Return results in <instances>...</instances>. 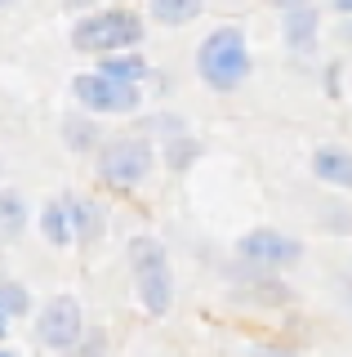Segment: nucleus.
<instances>
[{"label":"nucleus","instance_id":"f257e3e1","mask_svg":"<svg viewBox=\"0 0 352 357\" xmlns=\"http://www.w3.org/2000/svg\"><path fill=\"white\" fill-rule=\"evenodd\" d=\"M161 170V143H152L147 134H112L103 143V152L94 156V178L103 192L112 197H138L152 188V178Z\"/></svg>","mask_w":352,"mask_h":357},{"label":"nucleus","instance_id":"f03ea898","mask_svg":"<svg viewBox=\"0 0 352 357\" xmlns=\"http://www.w3.org/2000/svg\"><path fill=\"white\" fill-rule=\"evenodd\" d=\"M192 63H196V76H201L205 89H214V94H237V89L250 81V72H255L250 31L241 27L237 18L214 22V27L201 36V45H196Z\"/></svg>","mask_w":352,"mask_h":357},{"label":"nucleus","instance_id":"7ed1b4c3","mask_svg":"<svg viewBox=\"0 0 352 357\" xmlns=\"http://www.w3.org/2000/svg\"><path fill=\"white\" fill-rule=\"evenodd\" d=\"M143 14L129 5H103L94 14L72 22L67 45L76 54H90V59H107V54H125V50H143Z\"/></svg>","mask_w":352,"mask_h":357},{"label":"nucleus","instance_id":"20e7f679","mask_svg":"<svg viewBox=\"0 0 352 357\" xmlns=\"http://www.w3.org/2000/svg\"><path fill=\"white\" fill-rule=\"evenodd\" d=\"M129 273H134V299L138 308L147 312V317H165V312L174 308V268H170V250H165L161 237H152V232H138V237H129Z\"/></svg>","mask_w":352,"mask_h":357},{"label":"nucleus","instance_id":"39448f33","mask_svg":"<svg viewBox=\"0 0 352 357\" xmlns=\"http://www.w3.org/2000/svg\"><path fill=\"white\" fill-rule=\"evenodd\" d=\"M232 259L241 268H250V273L281 277V273H290V268L303 259V241L294 237V232H281V228H250V232L237 237Z\"/></svg>","mask_w":352,"mask_h":357},{"label":"nucleus","instance_id":"423d86ee","mask_svg":"<svg viewBox=\"0 0 352 357\" xmlns=\"http://www.w3.org/2000/svg\"><path fill=\"white\" fill-rule=\"evenodd\" d=\"M85 335H90V326H85V308H81L76 295H49L45 304H40L36 321H31V340L49 353L72 357L85 344Z\"/></svg>","mask_w":352,"mask_h":357},{"label":"nucleus","instance_id":"0eeeda50","mask_svg":"<svg viewBox=\"0 0 352 357\" xmlns=\"http://www.w3.org/2000/svg\"><path fill=\"white\" fill-rule=\"evenodd\" d=\"M72 98L76 107L94 112V116H134L143 107V85L116 81V76H103V72H81L72 76Z\"/></svg>","mask_w":352,"mask_h":357},{"label":"nucleus","instance_id":"6e6552de","mask_svg":"<svg viewBox=\"0 0 352 357\" xmlns=\"http://www.w3.org/2000/svg\"><path fill=\"white\" fill-rule=\"evenodd\" d=\"M63 206H67L72 215V228H76V245L81 250H94L98 241L107 237V206L90 192H76V188H67V192H58Z\"/></svg>","mask_w":352,"mask_h":357},{"label":"nucleus","instance_id":"1a4fd4ad","mask_svg":"<svg viewBox=\"0 0 352 357\" xmlns=\"http://www.w3.org/2000/svg\"><path fill=\"white\" fill-rule=\"evenodd\" d=\"M58 139L72 156H98L103 143H107L103 116H94V112H85V107H67L63 121H58Z\"/></svg>","mask_w":352,"mask_h":357},{"label":"nucleus","instance_id":"9d476101","mask_svg":"<svg viewBox=\"0 0 352 357\" xmlns=\"http://www.w3.org/2000/svg\"><path fill=\"white\" fill-rule=\"evenodd\" d=\"M281 45L294 59H307V54L321 50V5H317V0L303 5V9L281 14Z\"/></svg>","mask_w":352,"mask_h":357},{"label":"nucleus","instance_id":"9b49d317","mask_svg":"<svg viewBox=\"0 0 352 357\" xmlns=\"http://www.w3.org/2000/svg\"><path fill=\"white\" fill-rule=\"evenodd\" d=\"M307 170H312V178L321 188L352 197V148H344V143H317L312 156H307Z\"/></svg>","mask_w":352,"mask_h":357},{"label":"nucleus","instance_id":"f8f14e48","mask_svg":"<svg viewBox=\"0 0 352 357\" xmlns=\"http://www.w3.org/2000/svg\"><path fill=\"white\" fill-rule=\"evenodd\" d=\"M36 228H40V237H45L54 250H67V245H76V228H72V215H67V206H63V197H49L45 206H40Z\"/></svg>","mask_w":352,"mask_h":357},{"label":"nucleus","instance_id":"ddd939ff","mask_svg":"<svg viewBox=\"0 0 352 357\" xmlns=\"http://www.w3.org/2000/svg\"><path fill=\"white\" fill-rule=\"evenodd\" d=\"M27 223H31L27 197L18 192V188H0V241L14 245V241L27 232Z\"/></svg>","mask_w":352,"mask_h":357},{"label":"nucleus","instance_id":"4468645a","mask_svg":"<svg viewBox=\"0 0 352 357\" xmlns=\"http://www.w3.org/2000/svg\"><path fill=\"white\" fill-rule=\"evenodd\" d=\"M210 9V0H147V18L161 27H192Z\"/></svg>","mask_w":352,"mask_h":357},{"label":"nucleus","instance_id":"2eb2a0df","mask_svg":"<svg viewBox=\"0 0 352 357\" xmlns=\"http://www.w3.org/2000/svg\"><path fill=\"white\" fill-rule=\"evenodd\" d=\"M94 72L116 76V81H129V85H143L152 76V63H147V54H143V50H125V54H107V59H98Z\"/></svg>","mask_w":352,"mask_h":357},{"label":"nucleus","instance_id":"dca6fc26","mask_svg":"<svg viewBox=\"0 0 352 357\" xmlns=\"http://www.w3.org/2000/svg\"><path fill=\"white\" fill-rule=\"evenodd\" d=\"M205 156V143L196 139V134L188 130V134H179V139H170V143H161V165L170 174H188L196 161Z\"/></svg>","mask_w":352,"mask_h":357},{"label":"nucleus","instance_id":"f3484780","mask_svg":"<svg viewBox=\"0 0 352 357\" xmlns=\"http://www.w3.org/2000/svg\"><path fill=\"white\" fill-rule=\"evenodd\" d=\"M31 312V295L23 282H14V277H5L0 282V331H9L14 321H23Z\"/></svg>","mask_w":352,"mask_h":357},{"label":"nucleus","instance_id":"a211bd4d","mask_svg":"<svg viewBox=\"0 0 352 357\" xmlns=\"http://www.w3.org/2000/svg\"><path fill=\"white\" fill-rule=\"evenodd\" d=\"M134 130L147 134L152 143H170V139H179V134H188V121H183L179 112H143Z\"/></svg>","mask_w":352,"mask_h":357},{"label":"nucleus","instance_id":"6ab92c4d","mask_svg":"<svg viewBox=\"0 0 352 357\" xmlns=\"http://www.w3.org/2000/svg\"><path fill=\"white\" fill-rule=\"evenodd\" d=\"M317 228L330 232V237H352V201H348V192H339V201L317 206Z\"/></svg>","mask_w":352,"mask_h":357},{"label":"nucleus","instance_id":"aec40b11","mask_svg":"<svg viewBox=\"0 0 352 357\" xmlns=\"http://www.w3.org/2000/svg\"><path fill=\"white\" fill-rule=\"evenodd\" d=\"M72 357H112V335H107L103 326H90L85 344H81V349H76Z\"/></svg>","mask_w":352,"mask_h":357},{"label":"nucleus","instance_id":"412c9836","mask_svg":"<svg viewBox=\"0 0 352 357\" xmlns=\"http://www.w3.org/2000/svg\"><path fill=\"white\" fill-rule=\"evenodd\" d=\"M246 357H299V349L277 344V340H255V344H246Z\"/></svg>","mask_w":352,"mask_h":357},{"label":"nucleus","instance_id":"4be33fe9","mask_svg":"<svg viewBox=\"0 0 352 357\" xmlns=\"http://www.w3.org/2000/svg\"><path fill=\"white\" fill-rule=\"evenodd\" d=\"M94 9H103V0H63V14H76V18L94 14Z\"/></svg>","mask_w":352,"mask_h":357},{"label":"nucleus","instance_id":"5701e85b","mask_svg":"<svg viewBox=\"0 0 352 357\" xmlns=\"http://www.w3.org/2000/svg\"><path fill=\"white\" fill-rule=\"evenodd\" d=\"M330 36H335V45H339V50H348V54H352V18H339Z\"/></svg>","mask_w":352,"mask_h":357},{"label":"nucleus","instance_id":"b1692460","mask_svg":"<svg viewBox=\"0 0 352 357\" xmlns=\"http://www.w3.org/2000/svg\"><path fill=\"white\" fill-rule=\"evenodd\" d=\"M339 72H344L339 63H330V67H326V94H330V98H339Z\"/></svg>","mask_w":352,"mask_h":357},{"label":"nucleus","instance_id":"393cba45","mask_svg":"<svg viewBox=\"0 0 352 357\" xmlns=\"http://www.w3.org/2000/svg\"><path fill=\"white\" fill-rule=\"evenodd\" d=\"M268 9H277V14H290V9H303V5H312V0H263Z\"/></svg>","mask_w":352,"mask_h":357},{"label":"nucleus","instance_id":"a878e982","mask_svg":"<svg viewBox=\"0 0 352 357\" xmlns=\"http://www.w3.org/2000/svg\"><path fill=\"white\" fill-rule=\"evenodd\" d=\"M210 5H214V9H223V14H241L250 0H210Z\"/></svg>","mask_w":352,"mask_h":357},{"label":"nucleus","instance_id":"bb28decb","mask_svg":"<svg viewBox=\"0 0 352 357\" xmlns=\"http://www.w3.org/2000/svg\"><path fill=\"white\" fill-rule=\"evenodd\" d=\"M330 5V14H339V18H352V0H326Z\"/></svg>","mask_w":352,"mask_h":357},{"label":"nucleus","instance_id":"cd10ccee","mask_svg":"<svg viewBox=\"0 0 352 357\" xmlns=\"http://www.w3.org/2000/svg\"><path fill=\"white\" fill-rule=\"evenodd\" d=\"M339 295H344V304L352 312V277H339Z\"/></svg>","mask_w":352,"mask_h":357},{"label":"nucleus","instance_id":"c85d7f7f","mask_svg":"<svg viewBox=\"0 0 352 357\" xmlns=\"http://www.w3.org/2000/svg\"><path fill=\"white\" fill-rule=\"evenodd\" d=\"M0 357H23V353H18V349H0Z\"/></svg>","mask_w":352,"mask_h":357},{"label":"nucleus","instance_id":"c756f323","mask_svg":"<svg viewBox=\"0 0 352 357\" xmlns=\"http://www.w3.org/2000/svg\"><path fill=\"white\" fill-rule=\"evenodd\" d=\"M18 5V0H0V9H14Z\"/></svg>","mask_w":352,"mask_h":357}]
</instances>
